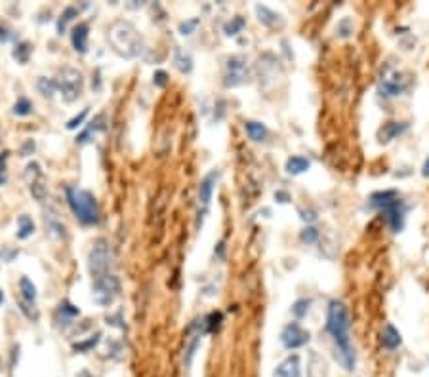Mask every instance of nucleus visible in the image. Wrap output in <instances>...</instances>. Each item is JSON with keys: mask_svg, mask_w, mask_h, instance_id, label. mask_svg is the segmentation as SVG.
<instances>
[{"mask_svg": "<svg viewBox=\"0 0 429 377\" xmlns=\"http://www.w3.org/2000/svg\"><path fill=\"white\" fill-rule=\"evenodd\" d=\"M349 326H351V322H349L347 307L343 305L342 301H332L328 307L326 330L334 339L336 362L347 371L355 369V362H357L351 345V337H349Z\"/></svg>", "mask_w": 429, "mask_h": 377, "instance_id": "1", "label": "nucleus"}, {"mask_svg": "<svg viewBox=\"0 0 429 377\" xmlns=\"http://www.w3.org/2000/svg\"><path fill=\"white\" fill-rule=\"evenodd\" d=\"M109 42L113 50L118 55H122L126 59H134L145 54V42L138 29L130 21L118 19L111 25L109 29Z\"/></svg>", "mask_w": 429, "mask_h": 377, "instance_id": "2", "label": "nucleus"}, {"mask_svg": "<svg viewBox=\"0 0 429 377\" xmlns=\"http://www.w3.org/2000/svg\"><path fill=\"white\" fill-rule=\"evenodd\" d=\"M370 208H376V210H382L383 212V219L387 223V227L393 231V233H401L403 227H405V204L399 200L397 193L395 191H380V193H374L370 200H368Z\"/></svg>", "mask_w": 429, "mask_h": 377, "instance_id": "3", "label": "nucleus"}, {"mask_svg": "<svg viewBox=\"0 0 429 377\" xmlns=\"http://www.w3.org/2000/svg\"><path fill=\"white\" fill-rule=\"evenodd\" d=\"M67 202H69L73 213L77 215V219L82 221L84 225H94L100 221V206L90 191L69 187L67 188Z\"/></svg>", "mask_w": 429, "mask_h": 377, "instance_id": "4", "label": "nucleus"}, {"mask_svg": "<svg viewBox=\"0 0 429 377\" xmlns=\"http://www.w3.org/2000/svg\"><path fill=\"white\" fill-rule=\"evenodd\" d=\"M57 88L61 92V97L65 103H75L80 97L82 90H84V79L82 72L75 69V67H63L59 71V79H57Z\"/></svg>", "mask_w": 429, "mask_h": 377, "instance_id": "5", "label": "nucleus"}, {"mask_svg": "<svg viewBox=\"0 0 429 377\" xmlns=\"http://www.w3.org/2000/svg\"><path fill=\"white\" fill-rule=\"evenodd\" d=\"M111 267V246L105 238H97L94 242V248L90 250L88 255V269L92 278H100V276L109 275Z\"/></svg>", "mask_w": 429, "mask_h": 377, "instance_id": "6", "label": "nucleus"}, {"mask_svg": "<svg viewBox=\"0 0 429 377\" xmlns=\"http://www.w3.org/2000/svg\"><path fill=\"white\" fill-rule=\"evenodd\" d=\"M118 291H120V280H118L113 273H109V275L100 276V278H95L94 280V286H92V297H94V301L97 305L107 307L115 301V297L118 295Z\"/></svg>", "mask_w": 429, "mask_h": 377, "instance_id": "7", "label": "nucleus"}, {"mask_svg": "<svg viewBox=\"0 0 429 377\" xmlns=\"http://www.w3.org/2000/svg\"><path fill=\"white\" fill-rule=\"evenodd\" d=\"M246 79V61L239 55H231L225 63V80L223 84L227 88H235L242 84Z\"/></svg>", "mask_w": 429, "mask_h": 377, "instance_id": "8", "label": "nucleus"}, {"mask_svg": "<svg viewBox=\"0 0 429 377\" xmlns=\"http://www.w3.org/2000/svg\"><path fill=\"white\" fill-rule=\"evenodd\" d=\"M281 341L286 349H300L309 343V331H305L298 322H292L288 326H284V330L281 333Z\"/></svg>", "mask_w": 429, "mask_h": 377, "instance_id": "9", "label": "nucleus"}, {"mask_svg": "<svg viewBox=\"0 0 429 377\" xmlns=\"http://www.w3.org/2000/svg\"><path fill=\"white\" fill-rule=\"evenodd\" d=\"M378 90H380V95H383V97H395V95H399L405 90V84H403L401 74H397L391 67H387L385 72H383L382 80H380V88Z\"/></svg>", "mask_w": 429, "mask_h": 377, "instance_id": "10", "label": "nucleus"}, {"mask_svg": "<svg viewBox=\"0 0 429 377\" xmlns=\"http://www.w3.org/2000/svg\"><path fill=\"white\" fill-rule=\"evenodd\" d=\"M275 377H302V362L298 354H290L277 366Z\"/></svg>", "mask_w": 429, "mask_h": 377, "instance_id": "11", "label": "nucleus"}, {"mask_svg": "<svg viewBox=\"0 0 429 377\" xmlns=\"http://www.w3.org/2000/svg\"><path fill=\"white\" fill-rule=\"evenodd\" d=\"M256 14L259 23H263L269 29H282L284 23H286L281 14H277V12L269 10L267 6H261V4H256Z\"/></svg>", "mask_w": 429, "mask_h": 377, "instance_id": "12", "label": "nucleus"}, {"mask_svg": "<svg viewBox=\"0 0 429 377\" xmlns=\"http://www.w3.org/2000/svg\"><path fill=\"white\" fill-rule=\"evenodd\" d=\"M406 130H408V122H387V124H383V128H380L378 139L380 143H389L397 139L401 134H405Z\"/></svg>", "mask_w": 429, "mask_h": 377, "instance_id": "13", "label": "nucleus"}, {"mask_svg": "<svg viewBox=\"0 0 429 377\" xmlns=\"http://www.w3.org/2000/svg\"><path fill=\"white\" fill-rule=\"evenodd\" d=\"M216 179H218V172L214 170V172L208 173V175L201 181V185H199V202L203 204V208H208V204H210Z\"/></svg>", "mask_w": 429, "mask_h": 377, "instance_id": "14", "label": "nucleus"}, {"mask_svg": "<svg viewBox=\"0 0 429 377\" xmlns=\"http://www.w3.org/2000/svg\"><path fill=\"white\" fill-rule=\"evenodd\" d=\"M88 31L90 27L86 23H78L73 32H71V42H73V48L77 50L78 54H86L88 52Z\"/></svg>", "mask_w": 429, "mask_h": 377, "instance_id": "15", "label": "nucleus"}, {"mask_svg": "<svg viewBox=\"0 0 429 377\" xmlns=\"http://www.w3.org/2000/svg\"><path fill=\"white\" fill-rule=\"evenodd\" d=\"M401 333H399V330L393 326V324H387L385 328H383V333H382V343L385 349H397L399 345H401Z\"/></svg>", "mask_w": 429, "mask_h": 377, "instance_id": "16", "label": "nucleus"}, {"mask_svg": "<svg viewBox=\"0 0 429 377\" xmlns=\"http://www.w3.org/2000/svg\"><path fill=\"white\" fill-rule=\"evenodd\" d=\"M174 65H176V69L180 72L187 74V72H191V69H193V59H191V55L185 54L181 48H176V52H174Z\"/></svg>", "mask_w": 429, "mask_h": 377, "instance_id": "17", "label": "nucleus"}, {"mask_svg": "<svg viewBox=\"0 0 429 377\" xmlns=\"http://www.w3.org/2000/svg\"><path fill=\"white\" fill-rule=\"evenodd\" d=\"M309 166H311V162L307 160V158L304 157H292L286 160V172L290 173V175H300V173H304L309 170Z\"/></svg>", "mask_w": 429, "mask_h": 377, "instance_id": "18", "label": "nucleus"}, {"mask_svg": "<svg viewBox=\"0 0 429 377\" xmlns=\"http://www.w3.org/2000/svg\"><path fill=\"white\" fill-rule=\"evenodd\" d=\"M244 130H246V134H248V137L252 139V141H263V139L267 137V130L261 122L248 120V122L244 124Z\"/></svg>", "mask_w": 429, "mask_h": 377, "instance_id": "19", "label": "nucleus"}, {"mask_svg": "<svg viewBox=\"0 0 429 377\" xmlns=\"http://www.w3.org/2000/svg\"><path fill=\"white\" fill-rule=\"evenodd\" d=\"M19 290H21V297H23L25 303H31V305H35V301H37V286L27 278V276H23L21 280H19Z\"/></svg>", "mask_w": 429, "mask_h": 377, "instance_id": "20", "label": "nucleus"}, {"mask_svg": "<svg viewBox=\"0 0 429 377\" xmlns=\"http://www.w3.org/2000/svg\"><path fill=\"white\" fill-rule=\"evenodd\" d=\"M35 233V221L29 215H19L17 217V238L25 240Z\"/></svg>", "mask_w": 429, "mask_h": 377, "instance_id": "21", "label": "nucleus"}, {"mask_svg": "<svg viewBox=\"0 0 429 377\" xmlns=\"http://www.w3.org/2000/svg\"><path fill=\"white\" fill-rule=\"evenodd\" d=\"M25 183L27 185H32V183H37V181L44 179V172H42V168H40L39 162H29L27 164V168H25Z\"/></svg>", "mask_w": 429, "mask_h": 377, "instance_id": "22", "label": "nucleus"}, {"mask_svg": "<svg viewBox=\"0 0 429 377\" xmlns=\"http://www.w3.org/2000/svg\"><path fill=\"white\" fill-rule=\"evenodd\" d=\"M37 88H39V92L44 95V97H52V95L55 94V90H59V88H57V80L46 79V77H40V79L37 80Z\"/></svg>", "mask_w": 429, "mask_h": 377, "instance_id": "23", "label": "nucleus"}, {"mask_svg": "<svg viewBox=\"0 0 429 377\" xmlns=\"http://www.w3.org/2000/svg\"><path fill=\"white\" fill-rule=\"evenodd\" d=\"M103 120H105V117H103V115L95 117V118H94V122H90V126H88V130H86L84 134L78 135V137H77V143H86V141H90V139H88L90 135L95 134L97 130H103Z\"/></svg>", "mask_w": 429, "mask_h": 377, "instance_id": "24", "label": "nucleus"}, {"mask_svg": "<svg viewBox=\"0 0 429 377\" xmlns=\"http://www.w3.org/2000/svg\"><path fill=\"white\" fill-rule=\"evenodd\" d=\"M77 16H78V10L75 8V6H69V8L63 10L61 17L57 19V31L63 34V32H65V29H67V25H69V21H73V19H75Z\"/></svg>", "mask_w": 429, "mask_h": 377, "instance_id": "25", "label": "nucleus"}, {"mask_svg": "<svg viewBox=\"0 0 429 377\" xmlns=\"http://www.w3.org/2000/svg\"><path fill=\"white\" fill-rule=\"evenodd\" d=\"M246 25V21H244V17L237 16L233 17L231 21H227L225 25H223V32H225L227 36H235V34H239V32L242 31V27Z\"/></svg>", "mask_w": 429, "mask_h": 377, "instance_id": "26", "label": "nucleus"}, {"mask_svg": "<svg viewBox=\"0 0 429 377\" xmlns=\"http://www.w3.org/2000/svg\"><path fill=\"white\" fill-rule=\"evenodd\" d=\"M29 193L32 195V198L35 200H39V202H42L44 198L48 197V185H46V179H40L37 181V183H32V185H29Z\"/></svg>", "mask_w": 429, "mask_h": 377, "instance_id": "27", "label": "nucleus"}, {"mask_svg": "<svg viewBox=\"0 0 429 377\" xmlns=\"http://www.w3.org/2000/svg\"><path fill=\"white\" fill-rule=\"evenodd\" d=\"M29 55H31V44L29 42H21L14 50V59H17V63H21V65L29 61Z\"/></svg>", "mask_w": 429, "mask_h": 377, "instance_id": "28", "label": "nucleus"}, {"mask_svg": "<svg viewBox=\"0 0 429 377\" xmlns=\"http://www.w3.org/2000/svg\"><path fill=\"white\" fill-rule=\"evenodd\" d=\"M31 110H32L31 101L25 99V97L17 99V103L14 105V115H17V117H27V115H31Z\"/></svg>", "mask_w": 429, "mask_h": 377, "instance_id": "29", "label": "nucleus"}, {"mask_svg": "<svg viewBox=\"0 0 429 377\" xmlns=\"http://www.w3.org/2000/svg\"><path fill=\"white\" fill-rule=\"evenodd\" d=\"M46 227L48 231H50V235L55 236V238H61V236H65V227H63L61 223H57L55 219H46Z\"/></svg>", "mask_w": 429, "mask_h": 377, "instance_id": "30", "label": "nucleus"}, {"mask_svg": "<svg viewBox=\"0 0 429 377\" xmlns=\"http://www.w3.org/2000/svg\"><path fill=\"white\" fill-rule=\"evenodd\" d=\"M199 23H201V19H199V17H193V19H189V21H181L180 32L183 34V36H187V34H191V32L199 27Z\"/></svg>", "mask_w": 429, "mask_h": 377, "instance_id": "31", "label": "nucleus"}, {"mask_svg": "<svg viewBox=\"0 0 429 377\" xmlns=\"http://www.w3.org/2000/svg\"><path fill=\"white\" fill-rule=\"evenodd\" d=\"M307 311H309V301H307V299H300V301H296V303H294V307H292V313L296 314L298 318L305 316V314H307Z\"/></svg>", "mask_w": 429, "mask_h": 377, "instance_id": "32", "label": "nucleus"}, {"mask_svg": "<svg viewBox=\"0 0 429 377\" xmlns=\"http://www.w3.org/2000/svg\"><path fill=\"white\" fill-rule=\"evenodd\" d=\"M88 112H90V107L82 109V112H80V115H77L75 118H71L69 122H67V130H77L78 126L84 122V118L88 117Z\"/></svg>", "mask_w": 429, "mask_h": 377, "instance_id": "33", "label": "nucleus"}, {"mask_svg": "<svg viewBox=\"0 0 429 377\" xmlns=\"http://www.w3.org/2000/svg\"><path fill=\"white\" fill-rule=\"evenodd\" d=\"M317 238H319V231L315 227H305L304 231H302V240H304L305 244L317 242Z\"/></svg>", "mask_w": 429, "mask_h": 377, "instance_id": "34", "label": "nucleus"}, {"mask_svg": "<svg viewBox=\"0 0 429 377\" xmlns=\"http://www.w3.org/2000/svg\"><path fill=\"white\" fill-rule=\"evenodd\" d=\"M97 341H100V333H97V335H94L92 339L84 341V343H77V345H75V349H77V351H80V353H84V351H88V349H92V347L97 345Z\"/></svg>", "mask_w": 429, "mask_h": 377, "instance_id": "35", "label": "nucleus"}, {"mask_svg": "<svg viewBox=\"0 0 429 377\" xmlns=\"http://www.w3.org/2000/svg\"><path fill=\"white\" fill-rule=\"evenodd\" d=\"M153 82H155V86L164 88L166 84H168V74H166L164 71H156L155 77H153Z\"/></svg>", "mask_w": 429, "mask_h": 377, "instance_id": "36", "label": "nucleus"}, {"mask_svg": "<svg viewBox=\"0 0 429 377\" xmlns=\"http://www.w3.org/2000/svg\"><path fill=\"white\" fill-rule=\"evenodd\" d=\"M59 313H65V314H69V316H77V314H80V311L75 309L69 301H63L61 305H59Z\"/></svg>", "mask_w": 429, "mask_h": 377, "instance_id": "37", "label": "nucleus"}, {"mask_svg": "<svg viewBox=\"0 0 429 377\" xmlns=\"http://www.w3.org/2000/svg\"><path fill=\"white\" fill-rule=\"evenodd\" d=\"M6 158H8L6 153H4V155H0V185H4V183H6Z\"/></svg>", "mask_w": 429, "mask_h": 377, "instance_id": "38", "label": "nucleus"}, {"mask_svg": "<svg viewBox=\"0 0 429 377\" xmlns=\"http://www.w3.org/2000/svg\"><path fill=\"white\" fill-rule=\"evenodd\" d=\"M275 198H277V200H279L281 204H286V202H288V200H290L288 195H286V193H282V191H279V193H275Z\"/></svg>", "mask_w": 429, "mask_h": 377, "instance_id": "39", "label": "nucleus"}, {"mask_svg": "<svg viewBox=\"0 0 429 377\" xmlns=\"http://www.w3.org/2000/svg\"><path fill=\"white\" fill-rule=\"evenodd\" d=\"M31 150H35V143L32 141H27L23 145V150H21V155H23V157H29V153H31Z\"/></svg>", "mask_w": 429, "mask_h": 377, "instance_id": "40", "label": "nucleus"}, {"mask_svg": "<svg viewBox=\"0 0 429 377\" xmlns=\"http://www.w3.org/2000/svg\"><path fill=\"white\" fill-rule=\"evenodd\" d=\"M302 219H304V221H315V219H317V215H315V213H313V212H309V213L304 212V215H302Z\"/></svg>", "mask_w": 429, "mask_h": 377, "instance_id": "41", "label": "nucleus"}, {"mask_svg": "<svg viewBox=\"0 0 429 377\" xmlns=\"http://www.w3.org/2000/svg\"><path fill=\"white\" fill-rule=\"evenodd\" d=\"M421 175L423 177H429V158L423 162V168H421Z\"/></svg>", "mask_w": 429, "mask_h": 377, "instance_id": "42", "label": "nucleus"}, {"mask_svg": "<svg viewBox=\"0 0 429 377\" xmlns=\"http://www.w3.org/2000/svg\"><path fill=\"white\" fill-rule=\"evenodd\" d=\"M78 377H94V375H90L88 371H82V373H80V375H78Z\"/></svg>", "mask_w": 429, "mask_h": 377, "instance_id": "43", "label": "nucleus"}, {"mask_svg": "<svg viewBox=\"0 0 429 377\" xmlns=\"http://www.w3.org/2000/svg\"><path fill=\"white\" fill-rule=\"evenodd\" d=\"M2 301H4V295H2V291H0V303H2Z\"/></svg>", "mask_w": 429, "mask_h": 377, "instance_id": "44", "label": "nucleus"}]
</instances>
